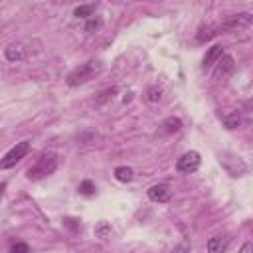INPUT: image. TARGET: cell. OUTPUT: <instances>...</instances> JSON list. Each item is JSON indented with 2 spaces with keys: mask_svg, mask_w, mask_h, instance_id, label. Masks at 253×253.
<instances>
[{
  "mask_svg": "<svg viewBox=\"0 0 253 253\" xmlns=\"http://www.w3.org/2000/svg\"><path fill=\"white\" fill-rule=\"evenodd\" d=\"M221 55H223L221 45H213V47H210L208 53L204 55V63H202V67H204V69H210L213 63H217V59H219Z\"/></svg>",
  "mask_w": 253,
  "mask_h": 253,
  "instance_id": "obj_10",
  "label": "cell"
},
{
  "mask_svg": "<svg viewBox=\"0 0 253 253\" xmlns=\"http://www.w3.org/2000/svg\"><path fill=\"white\" fill-rule=\"evenodd\" d=\"M79 194H83V196H93L95 194V184L91 182V180H83V182H79Z\"/></svg>",
  "mask_w": 253,
  "mask_h": 253,
  "instance_id": "obj_16",
  "label": "cell"
},
{
  "mask_svg": "<svg viewBox=\"0 0 253 253\" xmlns=\"http://www.w3.org/2000/svg\"><path fill=\"white\" fill-rule=\"evenodd\" d=\"M253 251V243L251 241H247V243H243V247H241V251L239 253H251Z\"/></svg>",
  "mask_w": 253,
  "mask_h": 253,
  "instance_id": "obj_21",
  "label": "cell"
},
{
  "mask_svg": "<svg viewBox=\"0 0 253 253\" xmlns=\"http://www.w3.org/2000/svg\"><path fill=\"white\" fill-rule=\"evenodd\" d=\"M115 178L119 182H130L134 178V170L130 166H117L115 168Z\"/></svg>",
  "mask_w": 253,
  "mask_h": 253,
  "instance_id": "obj_12",
  "label": "cell"
},
{
  "mask_svg": "<svg viewBox=\"0 0 253 253\" xmlns=\"http://www.w3.org/2000/svg\"><path fill=\"white\" fill-rule=\"evenodd\" d=\"M219 34V26H206V28H202L200 32H198V42H208L210 38H213V36H217Z\"/></svg>",
  "mask_w": 253,
  "mask_h": 253,
  "instance_id": "obj_13",
  "label": "cell"
},
{
  "mask_svg": "<svg viewBox=\"0 0 253 253\" xmlns=\"http://www.w3.org/2000/svg\"><path fill=\"white\" fill-rule=\"evenodd\" d=\"M97 26H99V22H97V20H91V22L87 24V30H93V28H97Z\"/></svg>",
  "mask_w": 253,
  "mask_h": 253,
  "instance_id": "obj_22",
  "label": "cell"
},
{
  "mask_svg": "<svg viewBox=\"0 0 253 253\" xmlns=\"http://www.w3.org/2000/svg\"><path fill=\"white\" fill-rule=\"evenodd\" d=\"M219 117H221V123H223L227 128H237V126H239V113H237V111L229 109V111L221 113Z\"/></svg>",
  "mask_w": 253,
  "mask_h": 253,
  "instance_id": "obj_11",
  "label": "cell"
},
{
  "mask_svg": "<svg viewBox=\"0 0 253 253\" xmlns=\"http://www.w3.org/2000/svg\"><path fill=\"white\" fill-rule=\"evenodd\" d=\"M28 152H30V140L18 142L14 148H10V150L0 158V170H8V168L16 166V162H20Z\"/></svg>",
  "mask_w": 253,
  "mask_h": 253,
  "instance_id": "obj_3",
  "label": "cell"
},
{
  "mask_svg": "<svg viewBox=\"0 0 253 253\" xmlns=\"http://www.w3.org/2000/svg\"><path fill=\"white\" fill-rule=\"evenodd\" d=\"M158 99H160V89L156 91V89L152 87V89L148 91V101H152V103H154V101H158Z\"/></svg>",
  "mask_w": 253,
  "mask_h": 253,
  "instance_id": "obj_19",
  "label": "cell"
},
{
  "mask_svg": "<svg viewBox=\"0 0 253 253\" xmlns=\"http://www.w3.org/2000/svg\"><path fill=\"white\" fill-rule=\"evenodd\" d=\"M4 55H6V59L10 61V63H18V61H22L24 59V47L20 45V43H10L6 49H4Z\"/></svg>",
  "mask_w": 253,
  "mask_h": 253,
  "instance_id": "obj_9",
  "label": "cell"
},
{
  "mask_svg": "<svg viewBox=\"0 0 253 253\" xmlns=\"http://www.w3.org/2000/svg\"><path fill=\"white\" fill-rule=\"evenodd\" d=\"M55 168H57V154H55V152H43V154H40V158L28 168L26 176H28V180L38 182V180H43V178H47L49 174H53Z\"/></svg>",
  "mask_w": 253,
  "mask_h": 253,
  "instance_id": "obj_1",
  "label": "cell"
},
{
  "mask_svg": "<svg viewBox=\"0 0 253 253\" xmlns=\"http://www.w3.org/2000/svg\"><path fill=\"white\" fill-rule=\"evenodd\" d=\"M200 162H202L200 152H196V150H188V152H184V154L178 158L176 168H178L180 172H184V174H192V172H196V170L200 168Z\"/></svg>",
  "mask_w": 253,
  "mask_h": 253,
  "instance_id": "obj_4",
  "label": "cell"
},
{
  "mask_svg": "<svg viewBox=\"0 0 253 253\" xmlns=\"http://www.w3.org/2000/svg\"><path fill=\"white\" fill-rule=\"evenodd\" d=\"M4 190H6V182H0V198L4 196Z\"/></svg>",
  "mask_w": 253,
  "mask_h": 253,
  "instance_id": "obj_23",
  "label": "cell"
},
{
  "mask_svg": "<svg viewBox=\"0 0 253 253\" xmlns=\"http://www.w3.org/2000/svg\"><path fill=\"white\" fill-rule=\"evenodd\" d=\"M251 24V14L249 12H241L235 16H229L225 22L219 24V30H239V28H247Z\"/></svg>",
  "mask_w": 253,
  "mask_h": 253,
  "instance_id": "obj_5",
  "label": "cell"
},
{
  "mask_svg": "<svg viewBox=\"0 0 253 253\" xmlns=\"http://www.w3.org/2000/svg\"><path fill=\"white\" fill-rule=\"evenodd\" d=\"M99 69H101L99 61H87V63H81L79 67H75V69L67 75V85H69V87L83 85V83L89 81L93 75H97Z\"/></svg>",
  "mask_w": 253,
  "mask_h": 253,
  "instance_id": "obj_2",
  "label": "cell"
},
{
  "mask_svg": "<svg viewBox=\"0 0 253 253\" xmlns=\"http://www.w3.org/2000/svg\"><path fill=\"white\" fill-rule=\"evenodd\" d=\"M235 69V59L231 55H221L215 63V71H213V77L219 79V77H227L229 73H233Z\"/></svg>",
  "mask_w": 253,
  "mask_h": 253,
  "instance_id": "obj_6",
  "label": "cell"
},
{
  "mask_svg": "<svg viewBox=\"0 0 253 253\" xmlns=\"http://www.w3.org/2000/svg\"><path fill=\"white\" fill-rule=\"evenodd\" d=\"M63 223H65L67 227H71L73 231H77V229H79V223H75V219H63Z\"/></svg>",
  "mask_w": 253,
  "mask_h": 253,
  "instance_id": "obj_20",
  "label": "cell"
},
{
  "mask_svg": "<svg viewBox=\"0 0 253 253\" xmlns=\"http://www.w3.org/2000/svg\"><path fill=\"white\" fill-rule=\"evenodd\" d=\"M172 196V188L168 184H154L152 188H148V198L152 202H158V204H164L168 202Z\"/></svg>",
  "mask_w": 253,
  "mask_h": 253,
  "instance_id": "obj_7",
  "label": "cell"
},
{
  "mask_svg": "<svg viewBox=\"0 0 253 253\" xmlns=\"http://www.w3.org/2000/svg\"><path fill=\"white\" fill-rule=\"evenodd\" d=\"M95 8H97V4H85V6H77V8L73 10V16H77V18H89V16L95 12Z\"/></svg>",
  "mask_w": 253,
  "mask_h": 253,
  "instance_id": "obj_15",
  "label": "cell"
},
{
  "mask_svg": "<svg viewBox=\"0 0 253 253\" xmlns=\"http://www.w3.org/2000/svg\"><path fill=\"white\" fill-rule=\"evenodd\" d=\"M97 233H99V237H103V239H107V235L111 233V227H109L107 223H101V225L97 227Z\"/></svg>",
  "mask_w": 253,
  "mask_h": 253,
  "instance_id": "obj_18",
  "label": "cell"
},
{
  "mask_svg": "<svg viewBox=\"0 0 253 253\" xmlns=\"http://www.w3.org/2000/svg\"><path fill=\"white\" fill-rule=\"evenodd\" d=\"M10 253H30V247H28L26 243H22V241H18V243H14V245H12V249H10Z\"/></svg>",
  "mask_w": 253,
  "mask_h": 253,
  "instance_id": "obj_17",
  "label": "cell"
},
{
  "mask_svg": "<svg viewBox=\"0 0 253 253\" xmlns=\"http://www.w3.org/2000/svg\"><path fill=\"white\" fill-rule=\"evenodd\" d=\"M231 237L229 235H213L208 241V253H225Z\"/></svg>",
  "mask_w": 253,
  "mask_h": 253,
  "instance_id": "obj_8",
  "label": "cell"
},
{
  "mask_svg": "<svg viewBox=\"0 0 253 253\" xmlns=\"http://www.w3.org/2000/svg\"><path fill=\"white\" fill-rule=\"evenodd\" d=\"M182 128V121L180 119H174V117H170V119H166L164 123H162V130L164 132H168V134H172V132H178Z\"/></svg>",
  "mask_w": 253,
  "mask_h": 253,
  "instance_id": "obj_14",
  "label": "cell"
}]
</instances>
